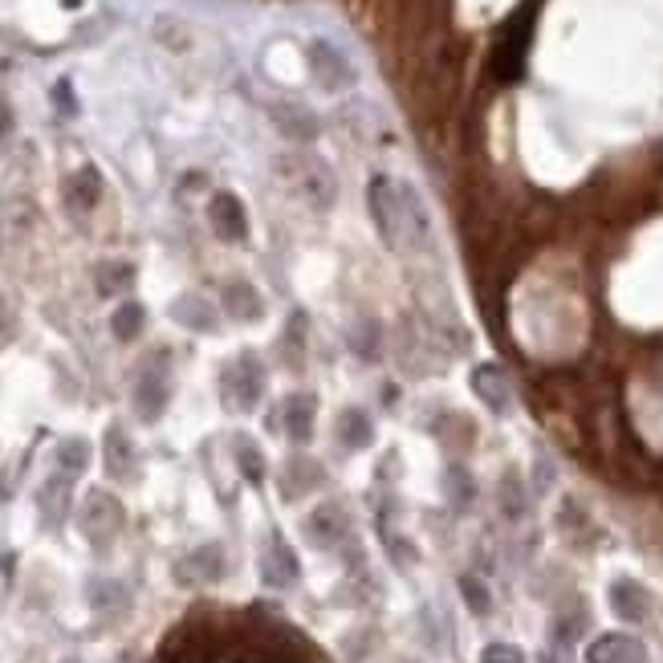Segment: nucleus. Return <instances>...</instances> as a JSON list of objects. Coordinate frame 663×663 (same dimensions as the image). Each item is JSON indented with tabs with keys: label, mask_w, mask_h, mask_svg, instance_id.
<instances>
[{
	"label": "nucleus",
	"mask_w": 663,
	"mask_h": 663,
	"mask_svg": "<svg viewBox=\"0 0 663 663\" xmlns=\"http://www.w3.org/2000/svg\"><path fill=\"white\" fill-rule=\"evenodd\" d=\"M265 387H269V371L257 350H240L220 367V399L228 411H240V415L253 411L265 399Z\"/></svg>",
	"instance_id": "1"
},
{
	"label": "nucleus",
	"mask_w": 663,
	"mask_h": 663,
	"mask_svg": "<svg viewBox=\"0 0 663 663\" xmlns=\"http://www.w3.org/2000/svg\"><path fill=\"white\" fill-rule=\"evenodd\" d=\"M123 521H127L123 501H118L114 493H106V489H90L82 509H78V529L98 554L110 550V541L123 533Z\"/></svg>",
	"instance_id": "2"
},
{
	"label": "nucleus",
	"mask_w": 663,
	"mask_h": 663,
	"mask_svg": "<svg viewBox=\"0 0 663 663\" xmlns=\"http://www.w3.org/2000/svg\"><path fill=\"white\" fill-rule=\"evenodd\" d=\"M131 403H135V415L143 419V424H159L163 419V411L171 403V358H167V350H155L143 363Z\"/></svg>",
	"instance_id": "3"
},
{
	"label": "nucleus",
	"mask_w": 663,
	"mask_h": 663,
	"mask_svg": "<svg viewBox=\"0 0 663 663\" xmlns=\"http://www.w3.org/2000/svg\"><path fill=\"white\" fill-rule=\"evenodd\" d=\"M318 428V395L314 391H289L281 403H273L269 432L285 436L293 448H306Z\"/></svg>",
	"instance_id": "4"
},
{
	"label": "nucleus",
	"mask_w": 663,
	"mask_h": 663,
	"mask_svg": "<svg viewBox=\"0 0 663 663\" xmlns=\"http://www.w3.org/2000/svg\"><path fill=\"white\" fill-rule=\"evenodd\" d=\"M301 533H306L310 546L318 550H338L346 541H354V521L346 501H322L301 517Z\"/></svg>",
	"instance_id": "5"
},
{
	"label": "nucleus",
	"mask_w": 663,
	"mask_h": 663,
	"mask_svg": "<svg viewBox=\"0 0 663 663\" xmlns=\"http://www.w3.org/2000/svg\"><path fill=\"white\" fill-rule=\"evenodd\" d=\"M318 489H326V464L318 456H310L306 448L289 452L281 460V468H277V493H281V501H306Z\"/></svg>",
	"instance_id": "6"
},
{
	"label": "nucleus",
	"mask_w": 663,
	"mask_h": 663,
	"mask_svg": "<svg viewBox=\"0 0 663 663\" xmlns=\"http://www.w3.org/2000/svg\"><path fill=\"white\" fill-rule=\"evenodd\" d=\"M228 574V554L220 541H204V546H196L192 554H184L175 562V578L184 586H212Z\"/></svg>",
	"instance_id": "7"
},
{
	"label": "nucleus",
	"mask_w": 663,
	"mask_h": 663,
	"mask_svg": "<svg viewBox=\"0 0 663 663\" xmlns=\"http://www.w3.org/2000/svg\"><path fill=\"white\" fill-rule=\"evenodd\" d=\"M297 578H301V562H297L293 546L281 533H273L261 554V582L269 590H289V586H297Z\"/></svg>",
	"instance_id": "8"
},
{
	"label": "nucleus",
	"mask_w": 663,
	"mask_h": 663,
	"mask_svg": "<svg viewBox=\"0 0 663 663\" xmlns=\"http://www.w3.org/2000/svg\"><path fill=\"white\" fill-rule=\"evenodd\" d=\"M334 440L346 448V452H367L375 444V415L367 407H342L338 419H334Z\"/></svg>",
	"instance_id": "9"
},
{
	"label": "nucleus",
	"mask_w": 663,
	"mask_h": 663,
	"mask_svg": "<svg viewBox=\"0 0 663 663\" xmlns=\"http://www.w3.org/2000/svg\"><path fill=\"white\" fill-rule=\"evenodd\" d=\"M220 310L232 318V322H261L265 318V297L249 285V281H224L220 285Z\"/></svg>",
	"instance_id": "10"
},
{
	"label": "nucleus",
	"mask_w": 663,
	"mask_h": 663,
	"mask_svg": "<svg viewBox=\"0 0 663 663\" xmlns=\"http://www.w3.org/2000/svg\"><path fill=\"white\" fill-rule=\"evenodd\" d=\"M171 322L175 326H184L192 334H216L220 330V314L208 297L200 293H184V297H175L171 301Z\"/></svg>",
	"instance_id": "11"
},
{
	"label": "nucleus",
	"mask_w": 663,
	"mask_h": 663,
	"mask_svg": "<svg viewBox=\"0 0 663 663\" xmlns=\"http://www.w3.org/2000/svg\"><path fill=\"white\" fill-rule=\"evenodd\" d=\"M586 663H647V647L635 635L611 631V635H598L586 647Z\"/></svg>",
	"instance_id": "12"
},
{
	"label": "nucleus",
	"mask_w": 663,
	"mask_h": 663,
	"mask_svg": "<svg viewBox=\"0 0 663 663\" xmlns=\"http://www.w3.org/2000/svg\"><path fill=\"white\" fill-rule=\"evenodd\" d=\"M346 350L358 358V363H379L383 358V326H379V318H371V314H358L350 326H346Z\"/></svg>",
	"instance_id": "13"
},
{
	"label": "nucleus",
	"mask_w": 663,
	"mask_h": 663,
	"mask_svg": "<svg viewBox=\"0 0 663 663\" xmlns=\"http://www.w3.org/2000/svg\"><path fill=\"white\" fill-rule=\"evenodd\" d=\"M37 509H41V525L45 529H62V521L70 517V476H49L37 489Z\"/></svg>",
	"instance_id": "14"
},
{
	"label": "nucleus",
	"mask_w": 663,
	"mask_h": 663,
	"mask_svg": "<svg viewBox=\"0 0 663 663\" xmlns=\"http://www.w3.org/2000/svg\"><path fill=\"white\" fill-rule=\"evenodd\" d=\"M611 611L623 623H643L651 615V594L635 578H615L611 582Z\"/></svg>",
	"instance_id": "15"
},
{
	"label": "nucleus",
	"mask_w": 663,
	"mask_h": 663,
	"mask_svg": "<svg viewBox=\"0 0 663 663\" xmlns=\"http://www.w3.org/2000/svg\"><path fill=\"white\" fill-rule=\"evenodd\" d=\"M135 468H139L135 440L127 436V428L110 424V428H106V472H110L114 480H135Z\"/></svg>",
	"instance_id": "16"
},
{
	"label": "nucleus",
	"mask_w": 663,
	"mask_h": 663,
	"mask_svg": "<svg viewBox=\"0 0 663 663\" xmlns=\"http://www.w3.org/2000/svg\"><path fill=\"white\" fill-rule=\"evenodd\" d=\"M472 395L485 403L489 411H497V415L509 411V379H505L501 367H493V363H480V367L472 371Z\"/></svg>",
	"instance_id": "17"
},
{
	"label": "nucleus",
	"mask_w": 663,
	"mask_h": 663,
	"mask_svg": "<svg viewBox=\"0 0 663 663\" xmlns=\"http://www.w3.org/2000/svg\"><path fill=\"white\" fill-rule=\"evenodd\" d=\"M208 216H212V228H216L220 240H240V236L249 232V224H245V208H240V200L228 196V192H216Z\"/></svg>",
	"instance_id": "18"
},
{
	"label": "nucleus",
	"mask_w": 663,
	"mask_h": 663,
	"mask_svg": "<svg viewBox=\"0 0 663 663\" xmlns=\"http://www.w3.org/2000/svg\"><path fill=\"white\" fill-rule=\"evenodd\" d=\"M86 598H90V607H94L98 615H106V611H127V607H131V590L118 582V578H90V582H86Z\"/></svg>",
	"instance_id": "19"
},
{
	"label": "nucleus",
	"mask_w": 663,
	"mask_h": 663,
	"mask_svg": "<svg viewBox=\"0 0 663 663\" xmlns=\"http://www.w3.org/2000/svg\"><path fill=\"white\" fill-rule=\"evenodd\" d=\"M371 212H375V224H379L383 240L395 249V196H391V179L387 175L371 179Z\"/></svg>",
	"instance_id": "20"
},
{
	"label": "nucleus",
	"mask_w": 663,
	"mask_h": 663,
	"mask_svg": "<svg viewBox=\"0 0 663 663\" xmlns=\"http://www.w3.org/2000/svg\"><path fill=\"white\" fill-rule=\"evenodd\" d=\"M444 501H448L456 513H464V509L476 501V480H472V472H468L460 460H452V464L444 468Z\"/></svg>",
	"instance_id": "21"
},
{
	"label": "nucleus",
	"mask_w": 663,
	"mask_h": 663,
	"mask_svg": "<svg viewBox=\"0 0 663 663\" xmlns=\"http://www.w3.org/2000/svg\"><path fill=\"white\" fill-rule=\"evenodd\" d=\"M497 509L505 521H521L529 513V493H525V480L517 472H505L501 485H497Z\"/></svg>",
	"instance_id": "22"
},
{
	"label": "nucleus",
	"mask_w": 663,
	"mask_h": 663,
	"mask_svg": "<svg viewBox=\"0 0 663 663\" xmlns=\"http://www.w3.org/2000/svg\"><path fill=\"white\" fill-rule=\"evenodd\" d=\"M456 590H460V598H464L468 615H476V619H489V615H493V590H489V582L480 578V574H460V578H456Z\"/></svg>",
	"instance_id": "23"
},
{
	"label": "nucleus",
	"mask_w": 663,
	"mask_h": 663,
	"mask_svg": "<svg viewBox=\"0 0 663 663\" xmlns=\"http://www.w3.org/2000/svg\"><path fill=\"white\" fill-rule=\"evenodd\" d=\"M143 326H147V310L139 306V301H123V306L110 314V334L118 342H135L143 334Z\"/></svg>",
	"instance_id": "24"
},
{
	"label": "nucleus",
	"mask_w": 663,
	"mask_h": 663,
	"mask_svg": "<svg viewBox=\"0 0 663 663\" xmlns=\"http://www.w3.org/2000/svg\"><path fill=\"white\" fill-rule=\"evenodd\" d=\"M232 452H236V468H240V476H245L249 485H261L265 472H269L261 444H257V440H249V436H236V448H232Z\"/></svg>",
	"instance_id": "25"
},
{
	"label": "nucleus",
	"mask_w": 663,
	"mask_h": 663,
	"mask_svg": "<svg viewBox=\"0 0 663 663\" xmlns=\"http://www.w3.org/2000/svg\"><path fill=\"white\" fill-rule=\"evenodd\" d=\"M277 346H281L285 354H293V358H289V367H293V371L306 367V318L293 314V318H289V326L281 330Z\"/></svg>",
	"instance_id": "26"
},
{
	"label": "nucleus",
	"mask_w": 663,
	"mask_h": 663,
	"mask_svg": "<svg viewBox=\"0 0 663 663\" xmlns=\"http://www.w3.org/2000/svg\"><path fill=\"white\" fill-rule=\"evenodd\" d=\"M86 468H90V444L86 440H62V444H57V472L74 480Z\"/></svg>",
	"instance_id": "27"
},
{
	"label": "nucleus",
	"mask_w": 663,
	"mask_h": 663,
	"mask_svg": "<svg viewBox=\"0 0 663 663\" xmlns=\"http://www.w3.org/2000/svg\"><path fill=\"white\" fill-rule=\"evenodd\" d=\"M383 550H387V558H391L395 570H411V566H415V546H411L407 537H399L395 529L383 533Z\"/></svg>",
	"instance_id": "28"
},
{
	"label": "nucleus",
	"mask_w": 663,
	"mask_h": 663,
	"mask_svg": "<svg viewBox=\"0 0 663 663\" xmlns=\"http://www.w3.org/2000/svg\"><path fill=\"white\" fill-rule=\"evenodd\" d=\"M476 663H525V651L517 643H505V639H493L480 647V659Z\"/></svg>",
	"instance_id": "29"
},
{
	"label": "nucleus",
	"mask_w": 663,
	"mask_h": 663,
	"mask_svg": "<svg viewBox=\"0 0 663 663\" xmlns=\"http://www.w3.org/2000/svg\"><path fill=\"white\" fill-rule=\"evenodd\" d=\"M570 655H574V651H570L566 643H554V639H550V647L537 655V663H570Z\"/></svg>",
	"instance_id": "30"
},
{
	"label": "nucleus",
	"mask_w": 663,
	"mask_h": 663,
	"mask_svg": "<svg viewBox=\"0 0 663 663\" xmlns=\"http://www.w3.org/2000/svg\"><path fill=\"white\" fill-rule=\"evenodd\" d=\"M9 497H13V485H9V476H5V472H0V505H5Z\"/></svg>",
	"instance_id": "31"
},
{
	"label": "nucleus",
	"mask_w": 663,
	"mask_h": 663,
	"mask_svg": "<svg viewBox=\"0 0 663 663\" xmlns=\"http://www.w3.org/2000/svg\"><path fill=\"white\" fill-rule=\"evenodd\" d=\"M407 663H419V659H407Z\"/></svg>",
	"instance_id": "32"
}]
</instances>
